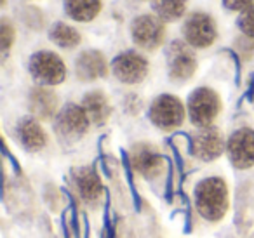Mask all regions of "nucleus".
<instances>
[{
	"label": "nucleus",
	"instance_id": "f257e3e1",
	"mask_svg": "<svg viewBox=\"0 0 254 238\" xmlns=\"http://www.w3.org/2000/svg\"><path fill=\"white\" fill-rule=\"evenodd\" d=\"M195 210L207 223H219L230 209L228 184L219 176L204 178L193 189Z\"/></svg>",
	"mask_w": 254,
	"mask_h": 238
},
{
	"label": "nucleus",
	"instance_id": "f03ea898",
	"mask_svg": "<svg viewBox=\"0 0 254 238\" xmlns=\"http://www.w3.org/2000/svg\"><path fill=\"white\" fill-rule=\"evenodd\" d=\"M92 122L89 119L87 112L82 105L77 103H66L61 106L60 113L54 119V132L58 139L64 144H73L87 136Z\"/></svg>",
	"mask_w": 254,
	"mask_h": 238
},
{
	"label": "nucleus",
	"instance_id": "7ed1b4c3",
	"mask_svg": "<svg viewBox=\"0 0 254 238\" xmlns=\"http://www.w3.org/2000/svg\"><path fill=\"white\" fill-rule=\"evenodd\" d=\"M28 73L40 87H56L66 78V64L53 51H37L28 60Z\"/></svg>",
	"mask_w": 254,
	"mask_h": 238
},
{
	"label": "nucleus",
	"instance_id": "20e7f679",
	"mask_svg": "<svg viewBox=\"0 0 254 238\" xmlns=\"http://www.w3.org/2000/svg\"><path fill=\"white\" fill-rule=\"evenodd\" d=\"M221 98L211 87H197L188 96L187 115L191 125L198 127V129L214 125V120L221 113Z\"/></svg>",
	"mask_w": 254,
	"mask_h": 238
},
{
	"label": "nucleus",
	"instance_id": "39448f33",
	"mask_svg": "<svg viewBox=\"0 0 254 238\" xmlns=\"http://www.w3.org/2000/svg\"><path fill=\"white\" fill-rule=\"evenodd\" d=\"M166 66L171 82L187 84L198 68L195 49L185 40H173L166 49Z\"/></svg>",
	"mask_w": 254,
	"mask_h": 238
},
{
	"label": "nucleus",
	"instance_id": "423d86ee",
	"mask_svg": "<svg viewBox=\"0 0 254 238\" xmlns=\"http://www.w3.org/2000/svg\"><path fill=\"white\" fill-rule=\"evenodd\" d=\"M185 117H187V106L174 94H160L150 103V122L164 132H171L183 125Z\"/></svg>",
	"mask_w": 254,
	"mask_h": 238
},
{
	"label": "nucleus",
	"instance_id": "0eeeda50",
	"mask_svg": "<svg viewBox=\"0 0 254 238\" xmlns=\"http://www.w3.org/2000/svg\"><path fill=\"white\" fill-rule=\"evenodd\" d=\"M183 40L193 49H207L218 39V25L211 14L195 11L185 18L181 26Z\"/></svg>",
	"mask_w": 254,
	"mask_h": 238
},
{
	"label": "nucleus",
	"instance_id": "6e6552de",
	"mask_svg": "<svg viewBox=\"0 0 254 238\" xmlns=\"http://www.w3.org/2000/svg\"><path fill=\"white\" fill-rule=\"evenodd\" d=\"M131 39L138 49L153 53L166 42V23L155 14L136 16L131 23Z\"/></svg>",
	"mask_w": 254,
	"mask_h": 238
},
{
	"label": "nucleus",
	"instance_id": "1a4fd4ad",
	"mask_svg": "<svg viewBox=\"0 0 254 238\" xmlns=\"http://www.w3.org/2000/svg\"><path fill=\"white\" fill-rule=\"evenodd\" d=\"M112 73L120 84L126 85H138L146 78L150 70L148 60L138 51H124L113 58Z\"/></svg>",
	"mask_w": 254,
	"mask_h": 238
},
{
	"label": "nucleus",
	"instance_id": "9d476101",
	"mask_svg": "<svg viewBox=\"0 0 254 238\" xmlns=\"http://www.w3.org/2000/svg\"><path fill=\"white\" fill-rule=\"evenodd\" d=\"M129 162L132 171L141 176L146 181H155L159 176H162L166 160L159 148L150 143H138L129 151Z\"/></svg>",
	"mask_w": 254,
	"mask_h": 238
},
{
	"label": "nucleus",
	"instance_id": "9b49d317",
	"mask_svg": "<svg viewBox=\"0 0 254 238\" xmlns=\"http://www.w3.org/2000/svg\"><path fill=\"white\" fill-rule=\"evenodd\" d=\"M226 151V139L218 127H204L190 136V153L200 162H214Z\"/></svg>",
	"mask_w": 254,
	"mask_h": 238
},
{
	"label": "nucleus",
	"instance_id": "f8f14e48",
	"mask_svg": "<svg viewBox=\"0 0 254 238\" xmlns=\"http://www.w3.org/2000/svg\"><path fill=\"white\" fill-rule=\"evenodd\" d=\"M226 155L230 164L239 171L254 167V129L240 127L226 139Z\"/></svg>",
	"mask_w": 254,
	"mask_h": 238
},
{
	"label": "nucleus",
	"instance_id": "ddd939ff",
	"mask_svg": "<svg viewBox=\"0 0 254 238\" xmlns=\"http://www.w3.org/2000/svg\"><path fill=\"white\" fill-rule=\"evenodd\" d=\"M110 73L108 60L101 51H82L75 60V75L80 82H94Z\"/></svg>",
	"mask_w": 254,
	"mask_h": 238
},
{
	"label": "nucleus",
	"instance_id": "4468645a",
	"mask_svg": "<svg viewBox=\"0 0 254 238\" xmlns=\"http://www.w3.org/2000/svg\"><path fill=\"white\" fill-rule=\"evenodd\" d=\"M28 106L32 117L40 122L54 120L60 113V96L51 87H33L28 94Z\"/></svg>",
	"mask_w": 254,
	"mask_h": 238
},
{
	"label": "nucleus",
	"instance_id": "2eb2a0df",
	"mask_svg": "<svg viewBox=\"0 0 254 238\" xmlns=\"http://www.w3.org/2000/svg\"><path fill=\"white\" fill-rule=\"evenodd\" d=\"M16 139L30 153L42 151L49 143V136H47L46 129L33 117H25L19 120L16 125Z\"/></svg>",
	"mask_w": 254,
	"mask_h": 238
},
{
	"label": "nucleus",
	"instance_id": "dca6fc26",
	"mask_svg": "<svg viewBox=\"0 0 254 238\" xmlns=\"http://www.w3.org/2000/svg\"><path fill=\"white\" fill-rule=\"evenodd\" d=\"M71 184L78 198L85 203H96L103 195V182L92 167H78L71 172Z\"/></svg>",
	"mask_w": 254,
	"mask_h": 238
},
{
	"label": "nucleus",
	"instance_id": "f3484780",
	"mask_svg": "<svg viewBox=\"0 0 254 238\" xmlns=\"http://www.w3.org/2000/svg\"><path fill=\"white\" fill-rule=\"evenodd\" d=\"M82 106L87 112L89 119L94 125H105L112 117V105H110L108 98L103 91L94 89L89 91L87 94H84L82 98Z\"/></svg>",
	"mask_w": 254,
	"mask_h": 238
},
{
	"label": "nucleus",
	"instance_id": "a211bd4d",
	"mask_svg": "<svg viewBox=\"0 0 254 238\" xmlns=\"http://www.w3.org/2000/svg\"><path fill=\"white\" fill-rule=\"evenodd\" d=\"M64 14L78 23H89L101 12L103 0H63Z\"/></svg>",
	"mask_w": 254,
	"mask_h": 238
},
{
	"label": "nucleus",
	"instance_id": "6ab92c4d",
	"mask_svg": "<svg viewBox=\"0 0 254 238\" xmlns=\"http://www.w3.org/2000/svg\"><path fill=\"white\" fill-rule=\"evenodd\" d=\"M49 40L61 49H75L80 44L82 37L75 26L66 25L63 21H56L49 28Z\"/></svg>",
	"mask_w": 254,
	"mask_h": 238
},
{
	"label": "nucleus",
	"instance_id": "aec40b11",
	"mask_svg": "<svg viewBox=\"0 0 254 238\" xmlns=\"http://www.w3.org/2000/svg\"><path fill=\"white\" fill-rule=\"evenodd\" d=\"M188 0H152V11L164 23H174L187 12Z\"/></svg>",
	"mask_w": 254,
	"mask_h": 238
},
{
	"label": "nucleus",
	"instance_id": "412c9836",
	"mask_svg": "<svg viewBox=\"0 0 254 238\" xmlns=\"http://www.w3.org/2000/svg\"><path fill=\"white\" fill-rule=\"evenodd\" d=\"M237 26H239L242 35L254 39V5L240 12L239 19H237Z\"/></svg>",
	"mask_w": 254,
	"mask_h": 238
},
{
	"label": "nucleus",
	"instance_id": "4be33fe9",
	"mask_svg": "<svg viewBox=\"0 0 254 238\" xmlns=\"http://www.w3.org/2000/svg\"><path fill=\"white\" fill-rule=\"evenodd\" d=\"M16 40V30L14 26L11 25L7 18L2 19V25H0V46H2V51L4 53H9V49L12 47Z\"/></svg>",
	"mask_w": 254,
	"mask_h": 238
},
{
	"label": "nucleus",
	"instance_id": "5701e85b",
	"mask_svg": "<svg viewBox=\"0 0 254 238\" xmlns=\"http://www.w3.org/2000/svg\"><path fill=\"white\" fill-rule=\"evenodd\" d=\"M233 47H235L237 54H239L244 61H249L254 58V39H249V37H246V35H240L235 39Z\"/></svg>",
	"mask_w": 254,
	"mask_h": 238
},
{
	"label": "nucleus",
	"instance_id": "b1692460",
	"mask_svg": "<svg viewBox=\"0 0 254 238\" xmlns=\"http://www.w3.org/2000/svg\"><path fill=\"white\" fill-rule=\"evenodd\" d=\"M225 9L233 12H242L246 9H249L251 5H254V0H221Z\"/></svg>",
	"mask_w": 254,
	"mask_h": 238
}]
</instances>
